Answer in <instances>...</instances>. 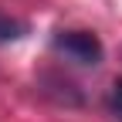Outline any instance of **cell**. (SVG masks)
Returning <instances> with one entry per match:
<instances>
[{
    "label": "cell",
    "instance_id": "6da1fadb",
    "mask_svg": "<svg viewBox=\"0 0 122 122\" xmlns=\"http://www.w3.org/2000/svg\"><path fill=\"white\" fill-rule=\"evenodd\" d=\"M54 51H61L65 58H71L75 65H85V68H95L102 65L105 48L95 30H54Z\"/></svg>",
    "mask_w": 122,
    "mask_h": 122
},
{
    "label": "cell",
    "instance_id": "7a4b0ae2",
    "mask_svg": "<svg viewBox=\"0 0 122 122\" xmlns=\"http://www.w3.org/2000/svg\"><path fill=\"white\" fill-rule=\"evenodd\" d=\"M27 34V24L10 17V14H0V44H10V41H20Z\"/></svg>",
    "mask_w": 122,
    "mask_h": 122
},
{
    "label": "cell",
    "instance_id": "3957f363",
    "mask_svg": "<svg viewBox=\"0 0 122 122\" xmlns=\"http://www.w3.org/2000/svg\"><path fill=\"white\" fill-rule=\"evenodd\" d=\"M109 112L122 122V78H115L112 88H109Z\"/></svg>",
    "mask_w": 122,
    "mask_h": 122
}]
</instances>
